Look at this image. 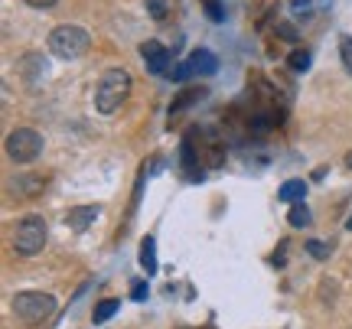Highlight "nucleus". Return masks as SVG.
Wrapping results in <instances>:
<instances>
[{
  "label": "nucleus",
  "mask_w": 352,
  "mask_h": 329,
  "mask_svg": "<svg viewBox=\"0 0 352 329\" xmlns=\"http://www.w3.org/2000/svg\"><path fill=\"white\" fill-rule=\"evenodd\" d=\"M131 89H134V78H131L127 69H108V72L98 78V85H95V111L104 114V117H111V114L127 102Z\"/></svg>",
  "instance_id": "1"
},
{
  "label": "nucleus",
  "mask_w": 352,
  "mask_h": 329,
  "mask_svg": "<svg viewBox=\"0 0 352 329\" xmlns=\"http://www.w3.org/2000/svg\"><path fill=\"white\" fill-rule=\"evenodd\" d=\"M88 46H91L88 30H82V26H76V23H63L50 33V52L56 59H63V63H72L78 56H85Z\"/></svg>",
  "instance_id": "2"
},
{
  "label": "nucleus",
  "mask_w": 352,
  "mask_h": 329,
  "mask_svg": "<svg viewBox=\"0 0 352 329\" xmlns=\"http://www.w3.org/2000/svg\"><path fill=\"white\" fill-rule=\"evenodd\" d=\"M13 313L16 319H23L30 326H39L56 313V297L52 293H43V291H20L13 297Z\"/></svg>",
  "instance_id": "3"
},
{
  "label": "nucleus",
  "mask_w": 352,
  "mask_h": 329,
  "mask_svg": "<svg viewBox=\"0 0 352 329\" xmlns=\"http://www.w3.org/2000/svg\"><path fill=\"white\" fill-rule=\"evenodd\" d=\"M46 248V222L43 216H26L16 222L13 228V251L23 254V258H33Z\"/></svg>",
  "instance_id": "4"
},
{
  "label": "nucleus",
  "mask_w": 352,
  "mask_h": 329,
  "mask_svg": "<svg viewBox=\"0 0 352 329\" xmlns=\"http://www.w3.org/2000/svg\"><path fill=\"white\" fill-rule=\"evenodd\" d=\"M3 147H7V157L13 163H33L43 153V134L33 131V127H16V131L7 134Z\"/></svg>",
  "instance_id": "5"
},
{
  "label": "nucleus",
  "mask_w": 352,
  "mask_h": 329,
  "mask_svg": "<svg viewBox=\"0 0 352 329\" xmlns=\"http://www.w3.org/2000/svg\"><path fill=\"white\" fill-rule=\"evenodd\" d=\"M215 72H219V59H215V52L192 49L183 63L170 69V78H173V82H186V78H192V76H215Z\"/></svg>",
  "instance_id": "6"
},
{
  "label": "nucleus",
  "mask_w": 352,
  "mask_h": 329,
  "mask_svg": "<svg viewBox=\"0 0 352 329\" xmlns=\"http://www.w3.org/2000/svg\"><path fill=\"white\" fill-rule=\"evenodd\" d=\"M140 59H144V65H147V72H151V76H166L173 56H170V49L160 46L157 39H147V43L140 46Z\"/></svg>",
  "instance_id": "7"
},
{
  "label": "nucleus",
  "mask_w": 352,
  "mask_h": 329,
  "mask_svg": "<svg viewBox=\"0 0 352 329\" xmlns=\"http://www.w3.org/2000/svg\"><path fill=\"white\" fill-rule=\"evenodd\" d=\"M98 216H101L98 205H76V209L65 212V225L72 228V231H88V228L95 225Z\"/></svg>",
  "instance_id": "8"
},
{
  "label": "nucleus",
  "mask_w": 352,
  "mask_h": 329,
  "mask_svg": "<svg viewBox=\"0 0 352 329\" xmlns=\"http://www.w3.org/2000/svg\"><path fill=\"white\" fill-rule=\"evenodd\" d=\"M277 199H280V203H290V205L303 203V199H307V183H303V179H287V183L277 190Z\"/></svg>",
  "instance_id": "9"
},
{
  "label": "nucleus",
  "mask_w": 352,
  "mask_h": 329,
  "mask_svg": "<svg viewBox=\"0 0 352 329\" xmlns=\"http://www.w3.org/2000/svg\"><path fill=\"white\" fill-rule=\"evenodd\" d=\"M140 267L147 271V277L157 274V241L147 235V238L140 241Z\"/></svg>",
  "instance_id": "10"
},
{
  "label": "nucleus",
  "mask_w": 352,
  "mask_h": 329,
  "mask_svg": "<svg viewBox=\"0 0 352 329\" xmlns=\"http://www.w3.org/2000/svg\"><path fill=\"white\" fill-rule=\"evenodd\" d=\"M202 95H206V89H189V91H183V95H179V98H176L173 104H170V114L176 117V114L183 111V108H189L192 102H199Z\"/></svg>",
  "instance_id": "11"
},
{
  "label": "nucleus",
  "mask_w": 352,
  "mask_h": 329,
  "mask_svg": "<svg viewBox=\"0 0 352 329\" xmlns=\"http://www.w3.org/2000/svg\"><path fill=\"white\" fill-rule=\"evenodd\" d=\"M290 225L294 228H307L310 225V209H307V203H294V209H290Z\"/></svg>",
  "instance_id": "12"
},
{
  "label": "nucleus",
  "mask_w": 352,
  "mask_h": 329,
  "mask_svg": "<svg viewBox=\"0 0 352 329\" xmlns=\"http://www.w3.org/2000/svg\"><path fill=\"white\" fill-rule=\"evenodd\" d=\"M118 310H121V304H118V300H101V304L95 306V323H108Z\"/></svg>",
  "instance_id": "13"
},
{
  "label": "nucleus",
  "mask_w": 352,
  "mask_h": 329,
  "mask_svg": "<svg viewBox=\"0 0 352 329\" xmlns=\"http://www.w3.org/2000/svg\"><path fill=\"white\" fill-rule=\"evenodd\" d=\"M287 63H290V69H294V72H307V69H310V52H307V49H297V52H290V59H287Z\"/></svg>",
  "instance_id": "14"
},
{
  "label": "nucleus",
  "mask_w": 352,
  "mask_h": 329,
  "mask_svg": "<svg viewBox=\"0 0 352 329\" xmlns=\"http://www.w3.org/2000/svg\"><path fill=\"white\" fill-rule=\"evenodd\" d=\"M340 59H342V69L352 76V36L340 39Z\"/></svg>",
  "instance_id": "15"
},
{
  "label": "nucleus",
  "mask_w": 352,
  "mask_h": 329,
  "mask_svg": "<svg viewBox=\"0 0 352 329\" xmlns=\"http://www.w3.org/2000/svg\"><path fill=\"white\" fill-rule=\"evenodd\" d=\"M144 7H147V13H151L153 20H164L166 10H170V7H166V0H144Z\"/></svg>",
  "instance_id": "16"
},
{
  "label": "nucleus",
  "mask_w": 352,
  "mask_h": 329,
  "mask_svg": "<svg viewBox=\"0 0 352 329\" xmlns=\"http://www.w3.org/2000/svg\"><path fill=\"white\" fill-rule=\"evenodd\" d=\"M147 297H151V287H147V280H134V284H131V300L144 304Z\"/></svg>",
  "instance_id": "17"
},
{
  "label": "nucleus",
  "mask_w": 352,
  "mask_h": 329,
  "mask_svg": "<svg viewBox=\"0 0 352 329\" xmlns=\"http://www.w3.org/2000/svg\"><path fill=\"white\" fill-rule=\"evenodd\" d=\"M307 251L314 254V258H329V251H333V245H323V241H307Z\"/></svg>",
  "instance_id": "18"
},
{
  "label": "nucleus",
  "mask_w": 352,
  "mask_h": 329,
  "mask_svg": "<svg viewBox=\"0 0 352 329\" xmlns=\"http://www.w3.org/2000/svg\"><path fill=\"white\" fill-rule=\"evenodd\" d=\"M206 13H209V20H215V23H219V20H226V10H222L215 0H206Z\"/></svg>",
  "instance_id": "19"
},
{
  "label": "nucleus",
  "mask_w": 352,
  "mask_h": 329,
  "mask_svg": "<svg viewBox=\"0 0 352 329\" xmlns=\"http://www.w3.org/2000/svg\"><path fill=\"white\" fill-rule=\"evenodd\" d=\"M183 166H186V170H192V166H196V157H192V144H189V140H183Z\"/></svg>",
  "instance_id": "20"
},
{
  "label": "nucleus",
  "mask_w": 352,
  "mask_h": 329,
  "mask_svg": "<svg viewBox=\"0 0 352 329\" xmlns=\"http://www.w3.org/2000/svg\"><path fill=\"white\" fill-rule=\"evenodd\" d=\"M277 33H280V39H287V43H294L297 39V30L290 23H277Z\"/></svg>",
  "instance_id": "21"
},
{
  "label": "nucleus",
  "mask_w": 352,
  "mask_h": 329,
  "mask_svg": "<svg viewBox=\"0 0 352 329\" xmlns=\"http://www.w3.org/2000/svg\"><path fill=\"white\" fill-rule=\"evenodd\" d=\"M23 3H30V7H36V10H50L56 0H23Z\"/></svg>",
  "instance_id": "22"
},
{
  "label": "nucleus",
  "mask_w": 352,
  "mask_h": 329,
  "mask_svg": "<svg viewBox=\"0 0 352 329\" xmlns=\"http://www.w3.org/2000/svg\"><path fill=\"white\" fill-rule=\"evenodd\" d=\"M346 166H352V153H349V157H346Z\"/></svg>",
  "instance_id": "23"
},
{
  "label": "nucleus",
  "mask_w": 352,
  "mask_h": 329,
  "mask_svg": "<svg viewBox=\"0 0 352 329\" xmlns=\"http://www.w3.org/2000/svg\"><path fill=\"white\" fill-rule=\"evenodd\" d=\"M346 228H349V231H352V216H349V222H346Z\"/></svg>",
  "instance_id": "24"
}]
</instances>
